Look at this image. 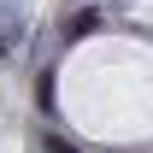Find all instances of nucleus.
<instances>
[{"mask_svg": "<svg viewBox=\"0 0 153 153\" xmlns=\"http://www.w3.org/2000/svg\"><path fill=\"white\" fill-rule=\"evenodd\" d=\"M100 24H106V12H100V6H71L59 30H65V41H82V36H94Z\"/></svg>", "mask_w": 153, "mask_h": 153, "instance_id": "obj_1", "label": "nucleus"}, {"mask_svg": "<svg viewBox=\"0 0 153 153\" xmlns=\"http://www.w3.org/2000/svg\"><path fill=\"white\" fill-rule=\"evenodd\" d=\"M36 106H41V112H53V106H59V100H53V65H41V71H36Z\"/></svg>", "mask_w": 153, "mask_h": 153, "instance_id": "obj_2", "label": "nucleus"}, {"mask_svg": "<svg viewBox=\"0 0 153 153\" xmlns=\"http://www.w3.org/2000/svg\"><path fill=\"white\" fill-rule=\"evenodd\" d=\"M18 36H24V24H18V18H6V24H0V59H12Z\"/></svg>", "mask_w": 153, "mask_h": 153, "instance_id": "obj_3", "label": "nucleus"}, {"mask_svg": "<svg viewBox=\"0 0 153 153\" xmlns=\"http://www.w3.org/2000/svg\"><path fill=\"white\" fill-rule=\"evenodd\" d=\"M41 153H76V141L59 135V130H41Z\"/></svg>", "mask_w": 153, "mask_h": 153, "instance_id": "obj_4", "label": "nucleus"}]
</instances>
